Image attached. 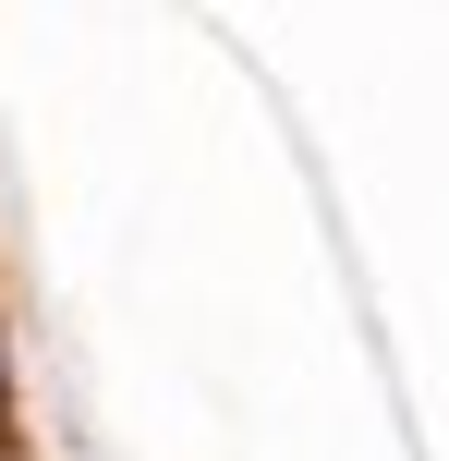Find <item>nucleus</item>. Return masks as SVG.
<instances>
[{
  "mask_svg": "<svg viewBox=\"0 0 449 461\" xmlns=\"http://www.w3.org/2000/svg\"><path fill=\"white\" fill-rule=\"evenodd\" d=\"M0 425H13V389H0Z\"/></svg>",
  "mask_w": 449,
  "mask_h": 461,
  "instance_id": "1",
  "label": "nucleus"
}]
</instances>
